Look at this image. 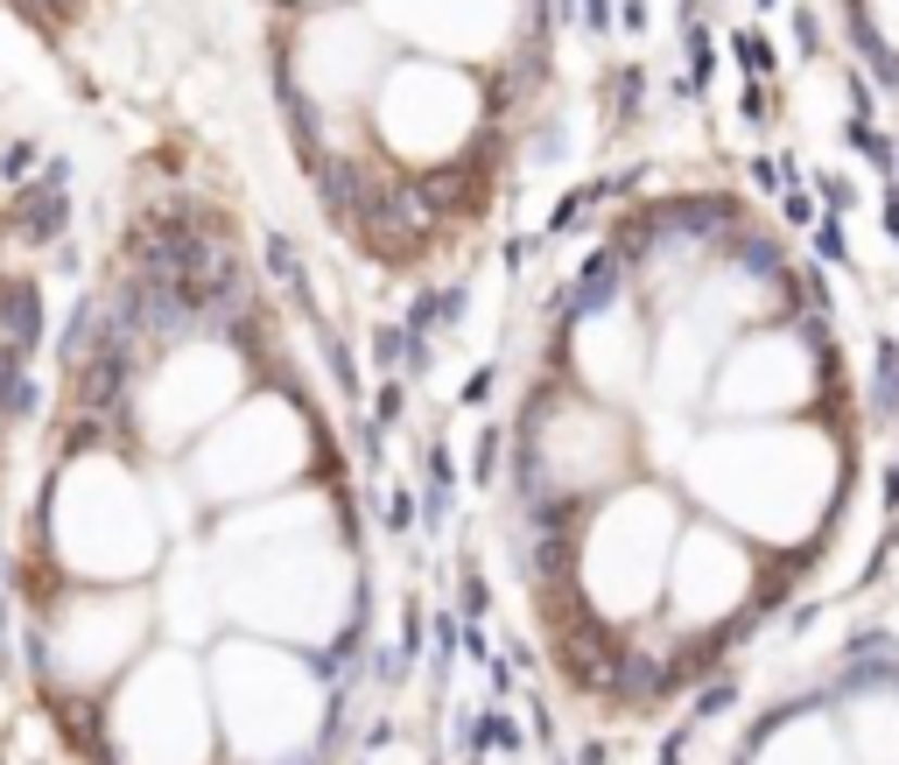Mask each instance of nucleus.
Masks as SVG:
<instances>
[{
    "label": "nucleus",
    "instance_id": "obj_3",
    "mask_svg": "<svg viewBox=\"0 0 899 765\" xmlns=\"http://www.w3.org/2000/svg\"><path fill=\"white\" fill-rule=\"evenodd\" d=\"M366 127L380 141V155L408 176H436L457 155H471L485 133V85L478 71L443 64V56L394 50L387 78L366 99Z\"/></svg>",
    "mask_w": 899,
    "mask_h": 765
},
{
    "label": "nucleus",
    "instance_id": "obj_6",
    "mask_svg": "<svg viewBox=\"0 0 899 765\" xmlns=\"http://www.w3.org/2000/svg\"><path fill=\"white\" fill-rule=\"evenodd\" d=\"M520 8L528 0H366V14L380 22V36L394 50L443 56V64H464V71L514 56Z\"/></svg>",
    "mask_w": 899,
    "mask_h": 765
},
{
    "label": "nucleus",
    "instance_id": "obj_2",
    "mask_svg": "<svg viewBox=\"0 0 899 765\" xmlns=\"http://www.w3.org/2000/svg\"><path fill=\"white\" fill-rule=\"evenodd\" d=\"M674 541H682V499L674 492H661V485L605 492L577 534V562H569L577 569V590L611 625L647 619L654 597L668 590Z\"/></svg>",
    "mask_w": 899,
    "mask_h": 765
},
{
    "label": "nucleus",
    "instance_id": "obj_8",
    "mask_svg": "<svg viewBox=\"0 0 899 765\" xmlns=\"http://www.w3.org/2000/svg\"><path fill=\"white\" fill-rule=\"evenodd\" d=\"M647 366H654V330L640 323V303L625 289H597L569 323V380L611 408V400L647 394Z\"/></svg>",
    "mask_w": 899,
    "mask_h": 765
},
{
    "label": "nucleus",
    "instance_id": "obj_5",
    "mask_svg": "<svg viewBox=\"0 0 899 765\" xmlns=\"http://www.w3.org/2000/svg\"><path fill=\"white\" fill-rule=\"evenodd\" d=\"M309 463V422L281 394H261L253 408H239L212 443L198 449V477L212 492V506H261L267 492H281Z\"/></svg>",
    "mask_w": 899,
    "mask_h": 765
},
{
    "label": "nucleus",
    "instance_id": "obj_1",
    "mask_svg": "<svg viewBox=\"0 0 899 765\" xmlns=\"http://www.w3.org/2000/svg\"><path fill=\"white\" fill-rule=\"evenodd\" d=\"M682 477L717 527L767 548H801L844 499V449L801 422H717L688 443Z\"/></svg>",
    "mask_w": 899,
    "mask_h": 765
},
{
    "label": "nucleus",
    "instance_id": "obj_7",
    "mask_svg": "<svg viewBox=\"0 0 899 765\" xmlns=\"http://www.w3.org/2000/svg\"><path fill=\"white\" fill-rule=\"evenodd\" d=\"M752 576H759V554L745 534L717 527V520H682V541H674V562H668V590H661L668 625H682V633L724 625L752 597Z\"/></svg>",
    "mask_w": 899,
    "mask_h": 765
},
{
    "label": "nucleus",
    "instance_id": "obj_4",
    "mask_svg": "<svg viewBox=\"0 0 899 765\" xmlns=\"http://www.w3.org/2000/svg\"><path fill=\"white\" fill-rule=\"evenodd\" d=\"M822 394V344L801 323H759L717 358L702 408L717 422H787Z\"/></svg>",
    "mask_w": 899,
    "mask_h": 765
},
{
    "label": "nucleus",
    "instance_id": "obj_9",
    "mask_svg": "<svg viewBox=\"0 0 899 765\" xmlns=\"http://www.w3.org/2000/svg\"><path fill=\"white\" fill-rule=\"evenodd\" d=\"M295 8H352V0H295Z\"/></svg>",
    "mask_w": 899,
    "mask_h": 765
}]
</instances>
